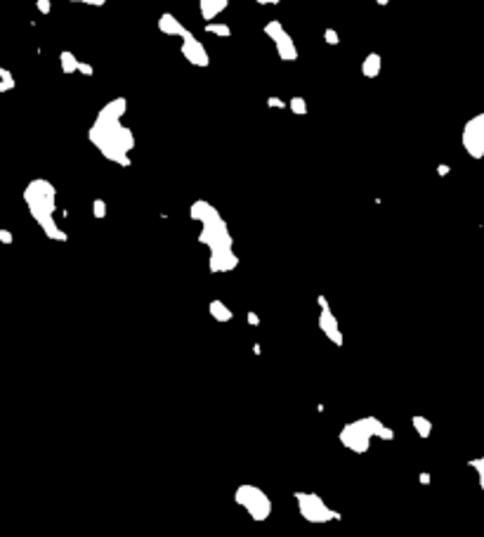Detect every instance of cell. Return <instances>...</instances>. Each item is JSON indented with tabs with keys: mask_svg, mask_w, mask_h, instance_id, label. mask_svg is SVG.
Segmentation results:
<instances>
[{
	"mask_svg": "<svg viewBox=\"0 0 484 537\" xmlns=\"http://www.w3.org/2000/svg\"><path fill=\"white\" fill-rule=\"evenodd\" d=\"M95 213H97V216H104V201H95Z\"/></svg>",
	"mask_w": 484,
	"mask_h": 537,
	"instance_id": "19",
	"label": "cell"
},
{
	"mask_svg": "<svg viewBox=\"0 0 484 537\" xmlns=\"http://www.w3.org/2000/svg\"><path fill=\"white\" fill-rule=\"evenodd\" d=\"M158 31L165 36H180V38L187 34V29L182 27L180 19L175 15H170V12H165V15H161V19H158Z\"/></svg>",
	"mask_w": 484,
	"mask_h": 537,
	"instance_id": "6",
	"label": "cell"
},
{
	"mask_svg": "<svg viewBox=\"0 0 484 537\" xmlns=\"http://www.w3.org/2000/svg\"><path fill=\"white\" fill-rule=\"evenodd\" d=\"M289 107H291V111L296 114V116H305V114H307V102H305L303 97H293L289 102Z\"/></svg>",
	"mask_w": 484,
	"mask_h": 537,
	"instance_id": "12",
	"label": "cell"
},
{
	"mask_svg": "<svg viewBox=\"0 0 484 537\" xmlns=\"http://www.w3.org/2000/svg\"><path fill=\"white\" fill-rule=\"evenodd\" d=\"M182 55H184V60H187L189 64H194V67H208L210 64L208 50L203 48V43L196 41L189 31L182 36Z\"/></svg>",
	"mask_w": 484,
	"mask_h": 537,
	"instance_id": "4",
	"label": "cell"
},
{
	"mask_svg": "<svg viewBox=\"0 0 484 537\" xmlns=\"http://www.w3.org/2000/svg\"><path fill=\"white\" fill-rule=\"evenodd\" d=\"M90 142L102 151V156H106L109 161L118 163V166H130V151L135 149V135L130 128L120 125V121L106 123V121H95L90 132H88Z\"/></svg>",
	"mask_w": 484,
	"mask_h": 537,
	"instance_id": "1",
	"label": "cell"
},
{
	"mask_svg": "<svg viewBox=\"0 0 484 537\" xmlns=\"http://www.w3.org/2000/svg\"><path fill=\"white\" fill-rule=\"evenodd\" d=\"M265 36H270L277 46V53L284 62H296L298 60V48L293 43V38L289 36V31H284L282 22L272 19V22L265 24Z\"/></svg>",
	"mask_w": 484,
	"mask_h": 537,
	"instance_id": "2",
	"label": "cell"
},
{
	"mask_svg": "<svg viewBox=\"0 0 484 537\" xmlns=\"http://www.w3.org/2000/svg\"><path fill=\"white\" fill-rule=\"evenodd\" d=\"M229 8V0H199V10H201V17L208 22H213L220 12H225Z\"/></svg>",
	"mask_w": 484,
	"mask_h": 537,
	"instance_id": "7",
	"label": "cell"
},
{
	"mask_svg": "<svg viewBox=\"0 0 484 537\" xmlns=\"http://www.w3.org/2000/svg\"><path fill=\"white\" fill-rule=\"evenodd\" d=\"M15 88V79H12V74L8 72V69H0V93H8Z\"/></svg>",
	"mask_w": 484,
	"mask_h": 537,
	"instance_id": "11",
	"label": "cell"
},
{
	"mask_svg": "<svg viewBox=\"0 0 484 537\" xmlns=\"http://www.w3.org/2000/svg\"><path fill=\"white\" fill-rule=\"evenodd\" d=\"M375 3H378V5H387L390 0H375Z\"/></svg>",
	"mask_w": 484,
	"mask_h": 537,
	"instance_id": "22",
	"label": "cell"
},
{
	"mask_svg": "<svg viewBox=\"0 0 484 537\" xmlns=\"http://www.w3.org/2000/svg\"><path fill=\"white\" fill-rule=\"evenodd\" d=\"M380 69H383V60H380L378 53H368L366 60L361 62V74H364L366 79H375V76L380 74Z\"/></svg>",
	"mask_w": 484,
	"mask_h": 537,
	"instance_id": "8",
	"label": "cell"
},
{
	"mask_svg": "<svg viewBox=\"0 0 484 537\" xmlns=\"http://www.w3.org/2000/svg\"><path fill=\"white\" fill-rule=\"evenodd\" d=\"M125 109H128V102H125L123 97H116V100H111V102H106L104 107H102L99 114H97V118H99V121H106V123L120 121V118H123V114H125Z\"/></svg>",
	"mask_w": 484,
	"mask_h": 537,
	"instance_id": "5",
	"label": "cell"
},
{
	"mask_svg": "<svg viewBox=\"0 0 484 537\" xmlns=\"http://www.w3.org/2000/svg\"><path fill=\"white\" fill-rule=\"evenodd\" d=\"M463 147L473 159H482L484 156V111L470 118L463 128Z\"/></svg>",
	"mask_w": 484,
	"mask_h": 537,
	"instance_id": "3",
	"label": "cell"
},
{
	"mask_svg": "<svg viewBox=\"0 0 484 537\" xmlns=\"http://www.w3.org/2000/svg\"><path fill=\"white\" fill-rule=\"evenodd\" d=\"M60 62H62V72H64V74H74V72H78V64H81V62L76 60V55H74V53H69V50H64V53L60 55Z\"/></svg>",
	"mask_w": 484,
	"mask_h": 537,
	"instance_id": "9",
	"label": "cell"
},
{
	"mask_svg": "<svg viewBox=\"0 0 484 537\" xmlns=\"http://www.w3.org/2000/svg\"><path fill=\"white\" fill-rule=\"evenodd\" d=\"M206 34H210V36H218V38H229V36H232V29H229L227 24L208 22V24H206Z\"/></svg>",
	"mask_w": 484,
	"mask_h": 537,
	"instance_id": "10",
	"label": "cell"
},
{
	"mask_svg": "<svg viewBox=\"0 0 484 537\" xmlns=\"http://www.w3.org/2000/svg\"><path fill=\"white\" fill-rule=\"evenodd\" d=\"M71 3H85V5H95V8H102L106 0H71Z\"/></svg>",
	"mask_w": 484,
	"mask_h": 537,
	"instance_id": "17",
	"label": "cell"
},
{
	"mask_svg": "<svg viewBox=\"0 0 484 537\" xmlns=\"http://www.w3.org/2000/svg\"><path fill=\"white\" fill-rule=\"evenodd\" d=\"M36 8L43 12V15H50V10H53V3L50 0H36Z\"/></svg>",
	"mask_w": 484,
	"mask_h": 537,
	"instance_id": "14",
	"label": "cell"
},
{
	"mask_svg": "<svg viewBox=\"0 0 484 537\" xmlns=\"http://www.w3.org/2000/svg\"><path fill=\"white\" fill-rule=\"evenodd\" d=\"M449 173V166H444V163H442V166H439V175H447Z\"/></svg>",
	"mask_w": 484,
	"mask_h": 537,
	"instance_id": "21",
	"label": "cell"
},
{
	"mask_svg": "<svg viewBox=\"0 0 484 537\" xmlns=\"http://www.w3.org/2000/svg\"><path fill=\"white\" fill-rule=\"evenodd\" d=\"M213 313L218 315V318H222V320L229 318V311H225V308H222L220 303H213Z\"/></svg>",
	"mask_w": 484,
	"mask_h": 537,
	"instance_id": "16",
	"label": "cell"
},
{
	"mask_svg": "<svg viewBox=\"0 0 484 537\" xmlns=\"http://www.w3.org/2000/svg\"><path fill=\"white\" fill-rule=\"evenodd\" d=\"M78 74H83V76H92L95 69H92V64H88V62H81V64H78Z\"/></svg>",
	"mask_w": 484,
	"mask_h": 537,
	"instance_id": "15",
	"label": "cell"
},
{
	"mask_svg": "<svg viewBox=\"0 0 484 537\" xmlns=\"http://www.w3.org/2000/svg\"><path fill=\"white\" fill-rule=\"evenodd\" d=\"M324 41H326L329 46H338V43H340V36L336 34V29H326V31H324Z\"/></svg>",
	"mask_w": 484,
	"mask_h": 537,
	"instance_id": "13",
	"label": "cell"
},
{
	"mask_svg": "<svg viewBox=\"0 0 484 537\" xmlns=\"http://www.w3.org/2000/svg\"><path fill=\"white\" fill-rule=\"evenodd\" d=\"M256 3H260V5H279L282 0H256Z\"/></svg>",
	"mask_w": 484,
	"mask_h": 537,
	"instance_id": "20",
	"label": "cell"
},
{
	"mask_svg": "<svg viewBox=\"0 0 484 537\" xmlns=\"http://www.w3.org/2000/svg\"><path fill=\"white\" fill-rule=\"evenodd\" d=\"M267 104L275 107V109H284V100H279V97H270L267 100Z\"/></svg>",
	"mask_w": 484,
	"mask_h": 537,
	"instance_id": "18",
	"label": "cell"
}]
</instances>
